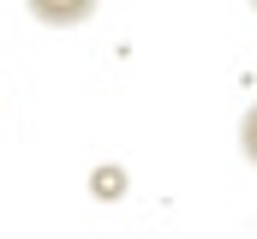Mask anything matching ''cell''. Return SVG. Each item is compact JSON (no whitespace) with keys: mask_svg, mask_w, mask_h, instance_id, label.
Instances as JSON below:
<instances>
[{"mask_svg":"<svg viewBox=\"0 0 257 239\" xmlns=\"http://www.w3.org/2000/svg\"><path fill=\"white\" fill-rule=\"evenodd\" d=\"M30 6V18L36 24H48V30H78V24H90L96 18V6L102 0H24Z\"/></svg>","mask_w":257,"mask_h":239,"instance_id":"1","label":"cell"},{"mask_svg":"<svg viewBox=\"0 0 257 239\" xmlns=\"http://www.w3.org/2000/svg\"><path fill=\"white\" fill-rule=\"evenodd\" d=\"M251 12H257V0H251Z\"/></svg>","mask_w":257,"mask_h":239,"instance_id":"4","label":"cell"},{"mask_svg":"<svg viewBox=\"0 0 257 239\" xmlns=\"http://www.w3.org/2000/svg\"><path fill=\"white\" fill-rule=\"evenodd\" d=\"M239 156H245V162L257 168V102L245 108V114H239Z\"/></svg>","mask_w":257,"mask_h":239,"instance_id":"2","label":"cell"},{"mask_svg":"<svg viewBox=\"0 0 257 239\" xmlns=\"http://www.w3.org/2000/svg\"><path fill=\"white\" fill-rule=\"evenodd\" d=\"M90 185H96V197H120V185H126V174H120V168H102V174L90 179Z\"/></svg>","mask_w":257,"mask_h":239,"instance_id":"3","label":"cell"}]
</instances>
